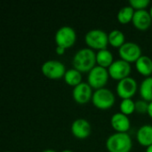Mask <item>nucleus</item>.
I'll list each match as a JSON object with an SVG mask.
<instances>
[{
	"instance_id": "obj_1",
	"label": "nucleus",
	"mask_w": 152,
	"mask_h": 152,
	"mask_svg": "<svg viewBox=\"0 0 152 152\" xmlns=\"http://www.w3.org/2000/svg\"><path fill=\"white\" fill-rule=\"evenodd\" d=\"M73 67L79 72H90L96 63V53L91 48H83L73 57Z\"/></svg>"
},
{
	"instance_id": "obj_2",
	"label": "nucleus",
	"mask_w": 152,
	"mask_h": 152,
	"mask_svg": "<svg viewBox=\"0 0 152 152\" xmlns=\"http://www.w3.org/2000/svg\"><path fill=\"white\" fill-rule=\"evenodd\" d=\"M132 146V139L126 133L113 134L106 141L109 152H130Z\"/></svg>"
},
{
	"instance_id": "obj_3",
	"label": "nucleus",
	"mask_w": 152,
	"mask_h": 152,
	"mask_svg": "<svg viewBox=\"0 0 152 152\" xmlns=\"http://www.w3.org/2000/svg\"><path fill=\"white\" fill-rule=\"evenodd\" d=\"M85 41L91 49L104 50L109 45V34L102 29H92L86 34Z\"/></svg>"
},
{
	"instance_id": "obj_4",
	"label": "nucleus",
	"mask_w": 152,
	"mask_h": 152,
	"mask_svg": "<svg viewBox=\"0 0 152 152\" xmlns=\"http://www.w3.org/2000/svg\"><path fill=\"white\" fill-rule=\"evenodd\" d=\"M94 105L99 110H109L115 103V95L114 94L107 88H102L96 90L92 98Z\"/></svg>"
},
{
	"instance_id": "obj_5",
	"label": "nucleus",
	"mask_w": 152,
	"mask_h": 152,
	"mask_svg": "<svg viewBox=\"0 0 152 152\" xmlns=\"http://www.w3.org/2000/svg\"><path fill=\"white\" fill-rule=\"evenodd\" d=\"M41 71L47 78L56 80L64 77L67 70L62 62L55 60H50L44 62L41 67Z\"/></svg>"
},
{
	"instance_id": "obj_6",
	"label": "nucleus",
	"mask_w": 152,
	"mask_h": 152,
	"mask_svg": "<svg viewBox=\"0 0 152 152\" xmlns=\"http://www.w3.org/2000/svg\"><path fill=\"white\" fill-rule=\"evenodd\" d=\"M109 71L107 69L95 66L88 74V84L93 89H102L107 85L109 80Z\"/></svg>"
},
{
	"instance_id": "obj_7",
	"label": "nucleus",
	"mask_w": 152,
	"mask_h": 152,
	"mask_svg": "<svg viewBox=\"0 0 152 152\" xmlns=\"http://www.w3.org/2000/svg\"><path fill=\"white\" fill-rule=\"evenodd\" d=\"M54 39L57 46L63 47L64 49L69 48L73 46L76 42V31L69 26H63L57 30Z\"/></svg>"
},
{
	"instance_id": "obj_8",
	"label": "nucleus",
	"mask_w": 152,
	"mask_h": 152,
	"mask_svg": "<svg viewBox=\"0 0 152 152\" xmlns=\"http://www.w3.org/2000/svg\"><path fill=\"white\" fill-rule=\"evenodd\" d=\"M118 54L121 60L127 62H136L142 56L141 47L134 42H126L118 48Z\"/></svg>"
},
{
	"instance_id": "obj_9",
	"label": "nucleus",
	"mask_w": 152,
	"mask_h": 152,
	"mask_svg": "<svg viewBox=\"0 0 152 152\" xmlns=\"http://www.w3.org/2000/svg\"><path fill=\"white\" fill-rule=\"evenodd\" d=\"M110 76L115 80H122L129 77L131 73V65L124 60L115 61L108 69Z\"/></svg>"
},
{
	"instance_id": "obj_10",
	"label": "nucleus",
	"mask_w": 152,
	"mask_h": 152,
	"mask_svg": "<svg viewBox=\"0 0 152 152\" xmlns=\"http://www.w3.org/2000/svg\"><path fill=\"white\" fill-rule=\"evenodd\" d=\"M137 91V82L133 77H126L118 81L117 86V93L120 98L131 99Z\"/></svg>"
},
{
	"instance_id": "obj_11",
	"label": "nucleus",
	"mask_w": 152,
	"mask_h": 152,
	"mask_svg": "<svg viewBox=\"0 0 152 152\" xmlns=\"http://www.w3.org/2000/svg\"><path fill=\"white\" fill-rule=\"evenodd\" d=\"M92 87L89 86L88 83L82 82L73 89V99L76 102L79 104H86L90 102L93 98V91Z\"/></svg>"
},
{
	"instance_id": "obj_12",
	"label": "nucleus",
	"mask_w": 152,
	"mask_h": 152,
	"mask_svg": "<svg viewBox=\"0 0 152 152\" xmlns=\"http://www.w3.org/2000/svg\"><path fill=\"white\" fill-rule=\"evenodd\" d=\"M91 132V125L85 118H77L71 125V133L77 139H86L89 137Z\"/></svg>"
},
{
	"instance_id": "obj_13",
	"label": "nucleus",
	"mask_w": 152,
	"mask_h": 152,
	"mask_svg": "<svg viewBox=\"0 0 152 152\" xmlns=\"http://www.w3.org/2000/svg\"><path fill=\"white\" fill-rule=\"evenodd\" d=\"M132 22L137 29L142 31L147 30L152 23L151 13L146 10L135 11Z\"/></svg>"
},
{
	"instance_id": "obj_14",
	"label": "nucleus",
	"mask_w": 152,
	"mask_h": 152,
	"mask_svg": "<svg viewBox=\"0 0 152 152\" xmlns=\"http://www.w3.org/2000/svg\"><path fill=\"white\" fill-rule=\"evenodd\" d=\"M110 124L117 133H126L131 126L128 116L121 112H118L111 117Z\"/></svg>"
},
{
	"instance_id": "obj_15",
	"label": "nucleus",
	"mask_w": 152,
	"mask_h": 152,
	"mask_svg": "<svg viewBox=\"0 0 152 152\" xmlns=\"http://www.w3.org/2000/svg\"><path fill=\"white\" fill-rule=\"evenodd\" d=\"M137 141L140 145L149 147L152 145V126L144 125L137 131Z\"/></svg>"
},
{
	"instance_id": "obj_16",
	"label": "nucleus",
	"mask_w": 152,
	"mask_h": 152,
	"mask_svg": "<svg viewBox=\"0 0 152 152\" xmlns=\"http://www.w3.org/2000/svg\"><path fill=\"white\" fill-rule=\"evenodd\" d=\"M137 71L145 77H150L152 74V60L147 55H142L135 62Z\"/></svg>"
},
{
	"instance_id": "obj_17",
	"label": "nucleus",
	"mask_w": 152,
	"mask_h": 152,
	"mask_svg": "<svg viewBox=\"0 0 152 152\" xmlns=\"http://www.w3.org/2000/svg\"><path fill=\"white\" fill-rule=\"evenodd\" d=\"M113 62V55L111 52H110L109 50H101L96 53V63L98 64V66L109 69Z\"/></svg>"
},
{
	"instance_id": "obj_18",
	"label": "nucleus",
	"mask_w": 152,
	"mask_h": 152,
	"mask_svg": "<svg viewBox=\"0 0 152 152\" xmlns=\"http://www.w3.org/2000/svg\"><path fill=\"white\" fill-rule=\"evenodd\" d=\"M140 95L144 101L152 102V77H148L141 83Z\"/></svg>"
},
{
	"instance_id": "obj_19",
	"label": "nucleus",
	"mask_w": 152,
	"mask_h": 152,
	"mask_svg": "<svg viewBox=\"0 0 152 152\" xmlns=\"http://www.w3.org/2000/svg\"><path fill=\"white\" fill-rule=\"evenodd\" d=\"M64 80L66 84H68L69 86L76 87L77 86L82 83L81 72H79L76 69H70L66 71L64 76Z\"/></svg>"
},
{
	"instance_id": "obj_20",
	"label": "nucleus",
	"mask_w": 152,
	"mask_h": 152,
	"mask_svg": "<svg viewBox=\"0 0 152 152\" xmlns=\"http://www.w3.org/2000/svg\"><path fill=\"white\" fill-rule=\"evenodd\" d=\"M134 9L129 6H124L118 12V20L121 24H127L133 20L134 15Z\"/></svg>"
},
{
	"instance_id": "obj_21",
	"label": "nucleus",
	"mask_w": 152,
	"mask_h": 152,
	"mask_svg": "<svg viewBox=\"0 0 152 152\" xmlns=\"http://www.w3.org/2000/svg\"><path fill=\"white\" fill-rule=\"evenodd\" d=\"M125 43V35L121 30L114 29L109 33V44L111 46L120 48Z\"/></svg>"
},
{
	"instance_id": "obj_22",
	"label": "nucleus",
	"mask_w": 152,
	"mask_h": 152,
	"mask_svg": "<svg viewBox=\"0 0 152 152\" xmlns=\"http://www.w3.org/2000/svg\"><path fill=\"white\" fill-rule=\"evenodd\" d=\"M119 108L121 113L129 116L135 111V102L132 99H125L121 102Z\"/></svg>"
},
{
	"instance_id": "obj_23",
	"label": "nucleus",
	"mask_w": 152,
	"mask_h": 152,
	"mask_svg": "<svg viewBox=\"0 0 152 152\" xmlns=\"http://www.w3.org/2000/svg\"><path fill=\"white\" fill-rule=\"evenodd\" d=\"M151 4L150 0H130L129 4L136 11L145 10Z\"/></svg>"
},
{
	"instance_id": "obj_24",
	"label": "nucleus",
	"mask_w": 152,
	"mask_h": 152,
	"mask_svg": "<svg viewBox=\"0 0 152 152\" xmlns=\"http://www.w3.org/2000/svg\"><path fill=\"white\" fill-rule=\"evenodd\" d=\"M149 110V103L144 100H140L135 102V111L139 114H145L148 113Z\"/></svg>"
},
{
	"instance_id": "obj_25",
	"label": "nucleus",
	"mask_w": 152,
	"mask_h": 152,
	"mask_svg": "<svg viewBox=\"0 0 152 152\" xmlns=\"http://www.w3.org/2000/svg\"><path fill=\"white\" fill-rule=\"evenodd\" d=\"M65 50H66V49H64L63 47L57 46V47H56V50H55V52H56V53H57V54H59V55H62V54H64V53H65Z\"/></svg>"
},
{
	"instance_id": "obj_26",
	"label": "nucleus",
	"mask_w": 152,
	"mask_h": 152,
	"mask_svg": "<svg viewBox=\"0 0 152 152\" xmlns=\"http://www.w3.org/2000/svg\"><path fill=\"white\" fill-rule=\"evenodd\" d=\"M148 114L152 118V102L149 103V110H148Z\"/></svg>"
},
{
	"instance_id": "obj_27",
	"label": "nucleus",
	"mask_w": 152,
	"mask_h": 152,
	"mask_svg": "<svg viewBox=\"0 0 152 152\" xmlns=\"http://www.w3.org/2000/svg\"><path fill=\"white\" fill-rule=\"evenodd\" d=\"M146 152H152V145L149 146V147L147 148V150H146Z\"/></svg>"
},
{
	"instance_id": "obj_28",
	"label": "nucleus",
	"mask_w": 152,
	"mask_h": 152,
	"mask_svg": "<svg viewBox=\"0 0 152 152\" xmlns=\"http://www.w3.org/2000/svg\"><path fill=\"white\" fill-rule=\"evenodd\" d=\"M42 152H56L55 151H53V150H45V151H44Z\"/></svg>"
},
{
	"instance_id": "obj_29",
	"label": "nucleus",
	"mask_w": 152,
	"mask_h": 152,
	"mask_svg": "<svg viewBox=\"0 0 152 152\" xmlns=\"http://www.w3.org/2000/svg\"><path fill=\"white\" fill-rule=\"evenodd\" d=\"M150 13H151V16L152 18V6L151 7V10H150Z\"/></svg>"
},
{
	"instance_id": "obj_30",
	"label": "nucleus",
	"mask_w": 152,
	"mask_h": 152,
	"mask_svg": "<svg viewBox=\"0 0 152 152\" xmlns=\"http://www.w3.org/2000/svg\"><path fill=\"white\" fill-rule=\"evenodd\" d=\"M61 152H72L71 151H69V150H66V151H63Z\"/></svg>"
},
{
	"instance_id": "obj_31",
	"label": "nucleus",
	"mask_w": 152,
	"mask_h": 152,
	"mask_svg": "<svg viewBox=\"0 0 152 152\" xmlns=\"http://www.w3.org/2000/svg\"><path fill=\"white\" fill-rule=\"evenodd\" d=\"M4 152H10V151H4Z\"/></svg>"
}]
</instances>
